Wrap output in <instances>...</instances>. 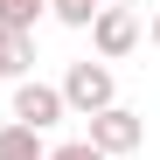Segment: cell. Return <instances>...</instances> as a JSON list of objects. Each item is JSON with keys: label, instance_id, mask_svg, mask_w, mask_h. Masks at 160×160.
Instances as JSON below:
<instances>
[{"label": "cell", "instance_id": "obj_1", "mask_svg": "<svg viewBox=\"0 0 160 160\" xmlns=\"http://www.w3.org/2000/svg\"><path fill=\"white\" fill-rule=\"evenodd\" d=\"M56 91H63V112H70V118H98V112L118 104V77H112V63H91V56H84V63L63 70Z\"/></svg>", "mask_w": 160, "mask_h": 160}, {"label": "cell", "instance_id": "obj_2", "mask_svg": "<svg viewBox=\"0 0 160 160\" xmlns=\"http://www.w3.org/2000/svg\"><path fill=\"white\" fill-rule=\"evenodd\" d=\"M84 139H91L104 160H125V153H139V146H146V118L132 112V104H112V112H98V118H91Z\"/></svg>", "mask_w": 160, "mask_h": 160}, {"label": "cell", "instance_id": "obj_3", "mask_svg": "<svg viewBox=\"0 0 160 160\" xmlns=\"http://www.w3.org/2000/svg\"><path fill=\"white\" fill-rule=\"evenodd\" d=\"M14 125H28V132H49V125H63L70 112H63V91L56 84H42V77H21L14 84V112H7Z\"/></svg>", "mask_w": 160, "mask_h": 160}, {"label": "cell", "instance_id": "obj_4", "mask_svg": "<svg viewBox=\"0 0 160 160\" xmlns=\"http://www.w3.org/2000/svg\"><path fill=\"white\" fill-rule=\"evenodd\" d=\"M91 49H98V63H118V56H132L139 49V14H125V7H98V21H91Z\"/></svg>", "mask_w": 160, "mask_h": 160}, {"label": "cell", "instance_id": "obj_5", "mask_svg": "<svg viewBox=\"0 0 160 160\" xmlns=\"http://www.w3.org/2000/svg\"><path fill=\"white\" fill-rule=\"evenodd\" d=\"M35 70V35H7L0 28V84H21Z\"/></svg>", "mask_w": 160, "mask_h": 160}, {"label": "cell", "instance_id": "obj_6", "mask_svg": "<svg viewBox=\"0 0 160 160\" xmlns=\"http://www.w3.org/2000/svg\"><path fill=\"white\" fill-rule=\"evenodd\" d=\"M0 160H49V139L7 118V125H0Z\"/></svg>", "mask_w": 160, "mask_h": 160}, {"label": "cell", "instance_id": "obj_7", "mask_svg": "<svg viewBox=\"0 0 160 160\" xmlns=\"http://www.w3.org/2000/svg\"><path fill=\"white\" fill-rule=\"evenodd\" d=\"M42 14H49V0H0V28L7 35H35Z\"/></svg>", "mask_w": 160, "mask_h": 160}, {"label": "cell", "instance_id": "obj_8", "mask_svg": "<svg viewBox=\"0 0 160 160\" xmlns=\"http://www.w3.org/2000/svg\"><path fill=\"white\" fill-rule=\"evenodd\" d=\"M49 160H104L91 139H63V146H49Z\"/></svg>", "mask_w": 160, "mask_h": 160}, {"label": "cell", "instance_id": "obj_9", "mask_svg": "<svg viewBox=\"0 0 160 160\" xmlns=\"http://www.w3.org/2000/svg\"><path fill=\"white\" fill-rule=\"evenodd\" d=\"M146 42H153V49H160V7H153V21H146Z\"/></svg>", "mask_w": 160, "mask_h": 160}, {"label": "cell", "instance_id": "obj_10", "mask_svg": "<svg viewBox=\"0 0 160 160\" xmlns=\"http://www.w3.org/2000/svg\"><path fill=\"white\" fill-rule=\"evenodd\" d=\"M104 7H125V14H139V7H146V0H104Z\"/></svg>", "mask_w": 160, "mask_h": 160}, {"label": "cell", "instance_id": "obj_11", "mask_svg": "<svg viewBox=\"0 0 160 160\" xmlns=\"http://www.w3.org/2000/svg\"><path fill=\"white\" fill-rule=\"evenodd\" d=\"M91 7H104V0H91Z\"/></svg>", "mask_w": 160, "mask_h": 160}]
</instances>
